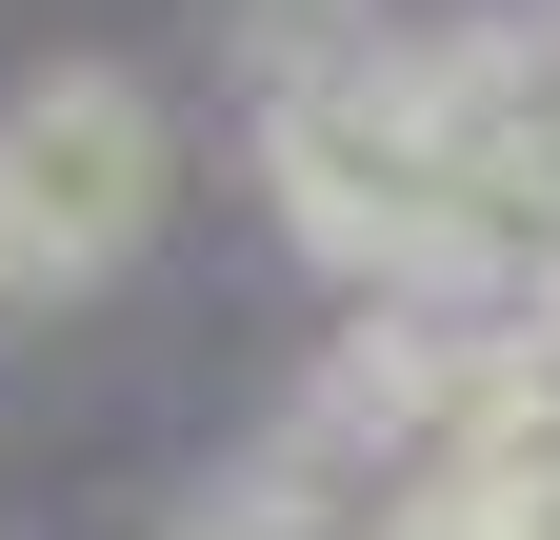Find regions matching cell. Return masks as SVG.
Returning <instances> with one entry per match:
<instances>
[{"instance_id":"6da1fadb","label":"cell","mask_w":560,"mask_h":540,"mask_svg":"<svg viewBox=\"0 0 560 540\" xmlns=\"http://www.w3.org/2000/svg\"><path fill=\"white\" fill-rule=\"evenodd\" d=\"M0 200L60 240V281L140 260V221H161V101H140V81H101V60L21 81V101H0Z\"/></svg>"},{"instance_id":"7a4b0ae2","label":"cell","mask_w":560,"mask_h":540,"mask_svg":"<svg viewBox=\"0 0 560 540\" xmlns=\"http://www.w3.org/2000/svg\"><path fill=\"white\" fill-rule=\"evenodd\" d=\"M40 301H60V240L21 221V200H0V320H40Z\"/></svg>"},{"instance_id":"3957f363","label":"cell","mask_w":560,"mask_h":540,"mask_svg":"<svg viewBox=\"0 0 560 540\" xmlns=\"http://www.w3.org/2000/svg\"><path fill=\"white\" fill-rule=\"evenodd\" d=\"M521 341H540V361H560V260H540V301H521Z\"/></svg>"},{"instance_id":"277c9868","label":"cell","mask_w":560,"mask_h":540,"mask_svg":"<svg viewBox=\"0 0 560 540\" xmlns=\"http://www.w3.org/2000/svg\"><path fill=\"white\" fill-rule=\"evenodd\" d=\"M200 540H260V520H241V501H221V520H200Z\"/></svg>"}]
</instances>
